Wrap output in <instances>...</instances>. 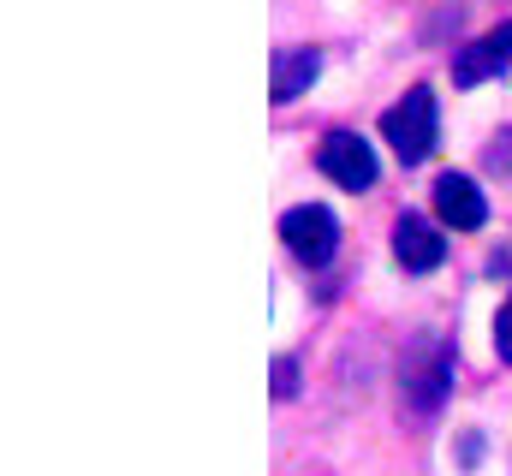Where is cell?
Listing matches in <instances>:
<instances>
[{
  "label": "cell",
  "instance_id": "obj_10",
  "mask_svg": "<svg viewBox=\"0 0 512 476\" xmlns=\"http://www.w3.org/2000/svg\"><path fill=\"white\" fill-rule=\"evenodd\" d=\"M495 352L512 363V298L501 304V316H495Z\"/></svg>",
  "mask_w": 512,
  "mask_h": 476
},
{
  "label": "cell",
  "instance_id": "obj_7",
  "mask_svg": "<svg viewBox=\"0 0 512 476\" xmlns=\"http://www.w3.org/2000/svg\"><path fill=\"white\" fill-rule=\"evenodd\" d=\"M393 256H399V268H411V274H429V268H441V256H447V238L435 233L429 221L405 215V221L393 227Z\"/></svg>",
  "mask_w": 512,
  "mask_h": 476
},
{
  "label": "cell",
  "instance_id": "obj_2",
  "mask_svg": "<svg viewBox=\"0 0 512 476\" xmlns=\"http://www.w3.org/2000/svg\"><path fill=\"white\" fill-rule=\"evenodd\" d=\"M280 238H286V250H292L304 268H322V262L340 250V221H334L322 203H298V209L280 215Z\"/></svg>",
  "mask_w": 512,
  "mask_h": 476
},
{
  "label": "cell",
  "instance_id": "obj_9",
  "mask_svg": "<svg viewBox=\"0 0 512 476\" xmlns=\"http://www.w3.org/2000/svg\"><path fill=\"white\" fill-rule=\"evenodd\" d=\"M274 393H280V399H292V393H298V363H292V357H280V363H274Z\"/></svg>",
  "mask_w": 512,
  "mask_h": 476
},
{
  "label": "cell",
  "instance_id": "obj_5",
  "mask_svg": "<svg viewBox=\"0 0 512 476\" xmlns=\"http://www.w3.org/2000/svg\"><path fill=\"white\" fill-rule=\"evenodd\" d=\"M435 215H441L453 233H477V227L489 221V203H483V191H477L465 173H441V179H435Z\"/></svg>",
  "mask_w": 512,
  "mask_h": 476
},
{
  "label": "cell",
  "instance_id": "obj_4",
  "mask_svg": "<svg viewBox=\"0 0 512 476\" xmlns=\"http://www.w3.org/2000/svg\"><path fill=\"white\" fill-rule=\"evenodd\" d=\"M512 66V18L507 24H495V30H483L471 48H459L453 54V84H489V78H501Z\"/></svg>",
  "mask_w": 512,
  "mask_h": 476
},
{
  "label": "cell",
  "instance_id": "obj_6",
  "mask_svg": "<svg viewBox=\"0 0 512 476\" xmlns=\"http://www.w3.org/2000/svg\"><path fill=\"white\" fill-rule=\"evenodd\" d=\"M447 381H453V352L447 346H423V352L405 363V399L417 411H435L441 393H447Z\"/></svg>",
  "mask_w": 512,
  "mask_h": 476
},
{
  "label": "cell",
  "instance_id": "obj_3",
  "mask_svg": "<svg viewBox=\"0 0 512 476\" xmlns=\"http://www.w3.org/2000/svg\"><path fill=\"white\" fill-rule=\"evenodd\" d=\"M316 167L340 185V191H370L376 185V149L358 131H328L316 149Z\"/></svg>",
  "mask_w": 512,
  "mask_h": 476
},
{
  "label": "cell",
  "instance_id": "obj_8",
  "mask_svg": "<svg viewBox=\"0 0 512 476\" xmlns=\"http://www.w3.org/2000/svg\"><path fill=\"white\" fill-rule=\"evenodd\" d=\"M322 72V48H286L274 60V102H298Z\"/></svg>",
  "mask_w": 512,
  "mask_h": 476
},
{
  "label": "cell",
  "instance_id": "obj_1",
  "mask_svg": "<svg viewBox=\"0 0 512 476\" xmlns=\"http://www.w3.org/2000/svg\"><path fill=\"white\" fill-rule=\"evenodd\" d=\"M435 131H441V108H435V90H429V84L405 90V96H399V102L382 114V137L393 143V155H399L405 167L429 161V149H435Z\"/></svg>",
  "mask_w": 512,
  "mask_h": 476
}]
</instances>
